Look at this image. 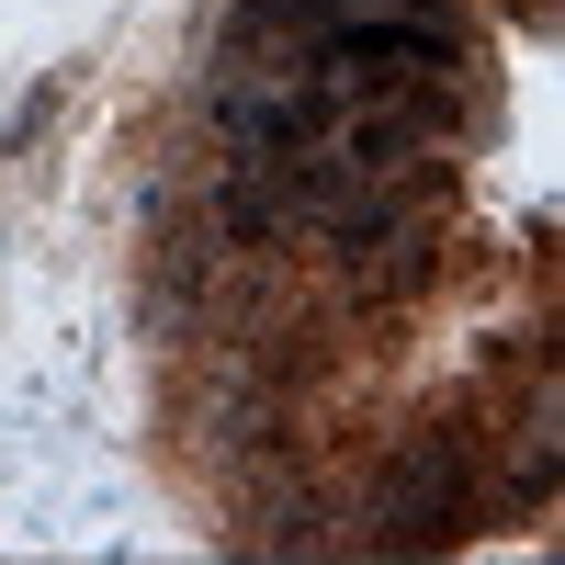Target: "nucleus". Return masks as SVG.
Here are the masks:
<instances>
[{"instance_id":"nucleus-1","label":"nucleus","mask_w":565,"mask_h":565,"mask_svg":"<svg viewBox=\"0 0 565 565\" xmlns=\"http://www.w3.org/2000/svg\"><path fill=\"white\" fill-rule=\"evenodd\" d=\"M373 521H385V543H441L463 521V441L452 430H418L385 463V487H373Z\"/></svg>"}]
</instances>
